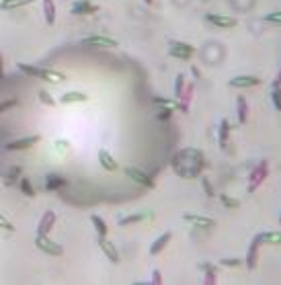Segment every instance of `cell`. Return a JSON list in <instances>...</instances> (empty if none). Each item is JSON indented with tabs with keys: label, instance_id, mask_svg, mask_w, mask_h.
I'll return each instance as SVG.
<instances>
[{
	"label": "cell",
	"instance_id": "6da1fadb",
	"mask_svg": "<svg viewBox=\"0 0 281 285\" xmlns=\"http://www.w3.org/2000/svg\"><path fill=\"white\" fill-rule=\"evenodd\" d=\"M206 154L197 148H185L179 150V152L170 160V167H173L175 174L181 178H197L201 174V171L206 169Z\"/></svg>",
	"mask_w": 281,
	"mask_h": 285
},
{
	"label": "cell",
	"instance_id": "7a4b0ae2",
	"mask_svg": "<svg viewBox=\"0 0 281 285\" xmlns=\"http://www.w3.org/2000/svg\"><path fill=\"white\" fill-rule=\"evenodd\" d=\"M267 174H269V162L267 160H261L257 167L251 171V174H248V193H253V191H257L263 183H265V178H267Z\"/></svg>",
	"mask_w": 281,
	"mask_h": 285
},
{
	"label": "cell",
	"instance_id": "3957f363",
	"mask_svg": "<svg viewBox=\"0 0 281 285\" xmlns=\"http://www.w3.org/2000/svg\"><path fill=\"white\" fill-rule=\"evenodd\" d=\"M35 246L45 252V254H52V257H62L64 254V248H62V244L54 242V240L48 236V234H37L35 236Z\"/></svg>",
	"mask_w": 281,
	"mask_h": 285
},
{
	"label": "cell",
	"instance_id": "277c9868",
	"mask_svg": "<svg viewBox=\"0 0 281 285\" xmlns=\"http://www.w3.org/2000/svg\"><path fill=\"white\" fill-rule=\"evenodd\" d=\"M168 54L177 59H191L195 56V48L183 41H168Z\"/></svg>",
	"mask_w": 281,
	"mask_h": 285
},
{
	"label": "cell",
	"instance_id": "5b68a950",
	"mask_svg": "<svg viewBox=\"0 0 281 285\" xmlns=\"http://www.w3.org/2000/svg\"><path fill=\"white\" fill-rule=\"evenodd\" d=\"M123 172H126L134 183L142 185V187H146V189H154V187H156L154 181H152V176L146 174L142 169H138V167H126V169H123Z\"/></svg>",
	"mask_w": 281,
	"mask_h": 285
},
{
	"label": "cell",
	"instance_id": "8992f818",
	"mask_svg": "<svg viewBox=\"0 0 281 285\" xmlns=\"http://www.w3.org/2000/svg\"><path fill=\"white\" fill-rule=\"evenodd\" d=\"M39 136H27V138H19V140H12L4 146V150L8 152H21V150H31L35 144H39Z\"/></svg>",
	"mask_w": 281,
	"mask_h": 285
},
{
	"label": "cell",
	"instance_id": "52a82bcc",
	"mask_svg": "<svg viewBox=\"0 0 281 285\" xmlns=\"http://www.w3.org/2000/svg\"><path fill=\"white\" fill-rule=\"evenodd\" d=\"M82 46H86V48H117V41L109 35H88L82 39Z\"/></svg>",
	"mask_w": 281,
	"mask_h": 285
},
{
	"label": "cell",
	"instance_id": "ba28073f",
	"mask_svg": "<svg viewBox=\"0 0 281 285\" xmlns=\"http://www.w3.org/2000/svg\"><path fill=\"white\" fill-rule=\"evenodd\" d=\"M99 248L103 250V254L111 263H119V252H117V248H115V244L111 242V240H107V236H99Z\"/></svg>",
	"mask_w": 281,
	"mask_h": 285
},
{
	"label": "cell",
	"instance_id": "9c48e42d",
	"mask_svg": "<svg viewBox=\"0 0 281 285\" xmlns=\"http://www.w3.org/2000/svg\"><path fill=\"white\" fill-rule=\"evenodd\" d=\"M54 226H56V212L48 209L37 224V234H50L54 230Z\"/></svg>",
	"mask_w": 281,
	"mask_h": 285
},
{
	"label": "cell",
	"instance_id": "30bf717a",
	"mask_svg": "<svg viewBox=\"0 0 281 285\" xmlns=\"http://www.w3.org/2000/svg\"><path fill=\"white\" fill-rule=\"evenodd\" d=\"M37 78H41V80H45V82H54V84H62L66 80V74L64 72H58V70H54V68H39V76Z\"/></svg>",
	"mask_w": 281,
	"mask_h": 285
},
{
	"label": "cell",
	"instance_id": "8fae6325",
	"mask_svg": "<svg viewBox=\"0 0 281 285\" xmlns=\"http://www.w3.org/2000/svg\"><path fill=\"white\" fill-rule=\"evenodd\" d=\"M97 10H99V6L92 4L90 0H76V2L72 4V8H70L72 14H95Z\"/></svg>",
	"mask_w": 281,
	"mask_h": 285
},
{
	"label": "cell",
	"instance_id": "7c38bea8",
	"mask_svg": "<svg viewBox=\"0 0 281 285\" xmlns=\"http://www.w3.org/2000/svg\"><path fill=\"white\" fill-rule=\"evenodd\" d=\"M211 25L215 27H222V29H230V27H236V19H232V17H226V14H215V12H210L208 17H206Z\"/></svg>",
	"mask_w": 281,
	"mask_h": 285
},
{
	"label": "cell",
	"instance_id": "4fadbf2b",
	"mask_svg": "<svg viewBox=\"0 0 281 285\" xmlns=\"http://www.w3.org/2000/svg\"><path fill=\"white\" fill-rule=\"evenodd\" d=\"M185 222H189L193 224L195 228H213L215 226V222L211 218H206V216H197V214H185L183 216Z\"/></svg>",
	"mask_w": 281,
	"mask_h": 285
},
{
	"label": "cell",
	"instance_id": "5bb4252c",
	"mask_svg": "<svg viewBox=\"0 0 281 285\" xmlns=\"http://www.w3.org/2000/svg\"><path fill=\"white\" fill-rule=\"evenodd\" d=\"M66 185H68V178L66 176L56 174V172L45 174V189H48V191H58V189L66 187Z\"/></svg>",
	"mask_w": 281,
	"mask_h": 285
},
{
	"label": "cell",
	"instance_id": "9a60e30c",
	"mask_svg": "<svg viewBox=\"0 0 281 285\" xmlns=\"http://www.w3.org/2000/svg\"><path fill=\"white\" fill-rule=\"evenodd\" d=\"M193 93H195V86L193 84H187V88H183V93L179 95V111L187 113L191 107V99H193Z\"/></svg>",
	"mask_w": 281,
	"mask_h": 285
},
{
	"label": "cell",
	"instance_id": "2e32d148",
	"mask_svg": "<svg viewBox=\"0 0 281 285\" xmlns=\"http://www.w3.org/2000/svg\"><path fill=\"white\" fill-rule=\"evenodd\" d=\"M170 240H173V232H164L162 236L156 238L154 242H152V246H150V254H152V257H156V254H160V252L168 246Z\"/></svg>",
	"mask_w": 281,
	"mask_h": 285
},
{
	"label": "cell",
	"instance_id": "e0dca14e",
	"mask_svg": "<svg viewBox=\"0 0 281 285\" xmlns=\"http://www.w3.org/2000/svg\"><path fill=\"white\" fill-rule=\"evenodd\" d=\"M259 246H261V240L255 236L251 246H248V252H246V267L248 269H255L259 263Z\"/></svg>",
	"mask_w": 281,
	"mask_h": 285
},
{
	"label": "cell",
	"instance_id": "ac0fdd59",
	"mask_svg": "<svg viewBox=\"0 0 281 285\" xmlns=\"http://www.w3.org/2000/svg\"><path fill=\"white\" fill-rule=\"evenodd\" d=\"M21 176H23V167H19V164H12V167H8L6 171H2L4 185H8V187L17 183Z\"/></svg>",
	"mask_w": 281,
	"mask_h": 285
},
{
	"label": "cell",
	"instance_id": "d6986e66",
	"mask_svg": "<svg viewBox=\"0 0 281 285\" xmlns=\"http://www.w3.org/2000/svg\"><path fill=\"white\" fill-rule=\"evenodd\" d=\"M257 84H261V78H257V76H234L232 80H230V86H234V88H248V86H257Z\"/></svg>",
	"mask_w": 281,
	"mask_h": 285
},
{
	"label": "cell",
	"instance_id": "ffe728a7",
	"mask_svg": "<svg viewBox=\"0 0 281 285\" xmlns=\"http://www.w3.org/2000/svg\"><path fill=\"white\" fill-rule=\"evenodd\" d=\"M99 162H101V167L105 169V171H109V172H113V171H117L119 169V164H117V160L107 152V150H99Z\"/></svg>",
	"mask_w": 281,
	"mask_h": 285
},
{
	"label": "cell",
	"instance_id": "44dd1931",
	"mask_svg": "<svg viewBox=\"0 0 281 285\" xmlns=\"http://www.w3.org/2000/svg\"><path fill=\"white\" fill-rule=\"evenodd\" d=\"M41 2H43V17H45V23L54 25V23H56V17H58L56 2H54V0H41Z\"/></svg>",
	"mask_w": 281,
	"mask_h": 285
},
{
	"label": "cell",
	"instance_id": "7402d4cb",
	"mask_svg": "<svg viewBox=\"0 0 281 285\" xmlns=\"http://www.w3.org/2000/svg\"><path fill=\"white\" fill-rule=\"evenodd\" d=\"M228 138H230V123H228V119H222L220 129H217V144H220L222 150L228 148Z\"/></svg>",
	"mask_w": 281,
	"mask_h": 285
},
{
	"label": "cell",
	"instance_id": "603a6c76",
	"mask_svg": "<svg viewBox=\"0 0 281 285\" xmlns=\"http://www.w3.org/2000/svg\"><path fill=\"white\" fill-rule=\"evenodd\" d=\"M88 97L84 93H78V91H72V93H66L64 97H62L60 103H64V105H74V103H86Z\"/></svg>",
	"mask_w": 281,
	"mask_h": 285
},
{
	"label": "cell",
	"instance_id": "cb8c5ba5",
	"mask_svg": "<svg viewBox=\"0 0 281 285\" xmlns=\"http://www.w3.org/2000/svg\"><path fill=\"white\" fill-rule=\"evenodd\" d=\"M31 2H35V0H2V2H0V8L2 10H14V8L29 6Z\"/></svg>",
	"mask_w": 281,
	"mask_h": 285
},
{
	"label": "cell",
	"instance_id": "d4e9b609",
	"mask_svg": "<svg viewBox=\"0 0 281 285\" xmlns=\"http://www.w3.org/2000/svg\"><path fill=\"white\" fill-rule=\"evenodd\" d=\"M257 238L261 240V244L263 242H267V244H281V232H261V234H257Z\"/></svg>",
	"mask_w": 281,
	"mask_h": 285
},
{
	"label": "cell",
	"instance_id": "484cf974",
	"mask_svg": "<svg viewBox=\"0 0 281 285\" xmlns=\"http://www.w3.org/2000/svg\"><path fill=\"white\" fill-rule=\"evenodd\" d=\"M90 224H92V228H95V232L99 236H107L109 234V226H107V222L101 220L99 216H90Z\"/></svg>",
	"mask_w": 281,
	"mask_h": 285
},
{
	"label": "cell",
	"instance_id": "4316f807",
	"mask_svg": "<svg viewBox=\"0 0 281 285\" xmlns=\"http://www.w3.org/2000/svg\"><path fill=\"white\" fill-rule=\"evenodd\" d=\"M236 111H238V123H246V117H248V105L244 97L236 99Z\"/></svg>",
	"mask_w": 281,
	"mask_h": 285
},
{
	"label": "cell",
	"instance_id": "83f0119b",
	"mask_svg": "<svg viewBox=\"0 0 281 285\" xmlns=\"http://www.w3.org/2000/svg\"><path fill=\"white\" fill-rule=\"evenodd\" d=\"M152 214H130L126 218H121L119 220V226H130V224H138V222H144L148 220Z\"/></svg>",
	"mask_w": 281,
	"mask_h": 285
},
{
	"label": "cell",
	"instance_id": "f1b7e54d",
	"mask_svg": "<svg viewBox=\"0 0 281 285\" xmlns=\"http://www.w3.org/2000/svg\"><path fill=\"white\" fill-rule=\"evenodd\" d=\"M17 183H19V187H21V193H23V195H27V197H35V189H33V183H31L29 178L21 176Z\"/></svg>",
	"mask_w": 281,
	"mask_h": 285
},
{
	"label": "cell",
	"instance_id": "f546056e",
	"mask_svg": "<svg viewBox=\"0 0 281 285\" xmlns=\"http://www.w3.org/2000/svg\"><path fill=\"white\" fill-rule=\"evenodd\" d=\"M201 269L206 271V283H208V285H213V283H215V267L210 265V263H204V265H201Z\"/></svg>",
	"mask_w": 281,
	"mask_h": 285
},
{
	"label": "cell",
	"instance_id": "4dcf8cb0",
	"mask_svg": "<svg viewBox=\"0 0 281 285\" xmlns=\"http://www.w3.org/2000/svg\"><path fill=\"white\" fill-rule=\"evenodd\" d=\"M23 74H27V76H39V68H35V66H31V64H23V62H19V66H17Z\"/></svg>",
	"mask_w": 281,
	"mask_h": 285
},
{
	"label": "cell",
	"instance_id": "1f68e13d",
	"mask_svg": "<svg viewBox=\"0 0 281 285\" xmlns=\"http://www.w3.org/2000/svg\"><path fill=\"white\" fill-rule=\"evenodd\" d=\"M39 101L45 105V107H56V105H58V101H54V97L48 93V91H39Z\"/></svg>",
	"mask_w": 281,
	"mask_h": 285
},
{
	"label": "cell",
	"instance_id": "d6a6232c",
	"mask_svg": "<svg viewBox=\"0 0 281 285\" xmlns=\"http://www.w3.org/2000/svg\"><path fill=\"white\" fill-rule=\"evenodd\" d=\"M271 101L275 105V109L281 111V86H273V91H271Z\"/></svg>",
	"mask_w": 281,
	"mask_h": 285
},
{
	"label": "cell",
	"instance_id": "836d02e7",
	"mask_svg": "<svg viewBox=\"0 0 281 285\" xmlns=\"http://www.w3.org/2000/svg\"><path fill=\"white\" fill-rule=\"evenodd\" d=\"M265 23H271V25H281V10L277 12H269V14H265Z\"/></svg>",
	"mask_w": 281,
	"mask_h": 285
},
{
	"label": "cell",
	"instance_id": "e575fe53",
	"mask_svg": "<svg viewBox=\"0 0 281 285\" xmlns=\"http://www.w3.org/2000/svg\"><path fill=\"white\" fill-rule=\"evenodd\" d=\"M183 88H185V76H183V74H177V78H175V97L177 99L183 93Z\"/></svg>",
	"mask_w": 281,
	"mask_h": 285
},
{
	"label": "cell",
	"instance_id": "d590c367",
	"mask_svg": "<svg viewBox=\"0 0 281 285\" xmlns=\"http://www.w3.org/2000/svg\"><path fill=\"white\" fill-rule=\"evenodd\" d=\"M12 107H17V99H6V101H2V103H0V115L6 113V111L12 109Z\"/></svg>",
	"mask_w": 281,
	"mask_h": 285
},
{
	"label": "cell",
	"instance_id": "8d00e7d4",
	"mask_svg": "<svg viewBox=\"0 0 281 285\" xmlns=\"http://www.w3.org/2000/svg\"><path fill=\"white\" fill-rule=\"evenodd\" d=\"M0 230H6V232H14V226H12V222L0 214Z\"/></svg>",
	"mask_w": 281,
	"mask_h": 285
},
{
	"label": "cell",
	"instance_id": "74e56055",
	"mask_svg": "<svg viewBox=\"0 0 281 285\" xmlns=\"http://www.w3.org/2000/svg\"><path fill=\"white\" fill-rule=\"evenodd\" d=\"M201 187H204V191H206L208 197H215V193H213V189H211V183H210V178H208V176L201 178Z\"/></svg>",
	"mask_w": 281,
	"mask_h": 285
},
{
	"label": "cell",
	"instance_id": "f35d334b",
	"mask_svg": "<svg viewBox=\"0 0 281 285\" xmlns=\"http://www.w3.org/2000/svg\"><path fill=\"white\" fill-rule=\"evenodd\" d=\"M220 201H222L226 207H238V205H240L238 199H232V197H228V195H220Z\"/></svg>",
	"mask_w": 281,
	"mask_h": 285
},
{
	"label": "cell",
	"instance_id": "ab89813d",
	"mask_svg": "<svg viewBox=\"0 0 281 285\" xmlns=\"http://www.w3.org/2000/svg\"><path fill=\"white\" fill-rule=\"evenodd\" d=\"M170 117H173V109H168V107H164V109L158 113V119H160V121H166V119H170Z\"/></svg>",
	"mask_w": 281,
	"mask_h": 285
},
{
	"label": "cell",
	"instance_id": "60d3db41",
	"mask_svg": "<svg viewBox=\"0 0 281 285\" xmlns=\"http://www.w3.org/2000/svg\"><path fill=\"white\" fill-rule=\"evenodd\" d=\"M222 265H226V267H238V265H242V261L240 259H222Z\"/></svg>",
	"mask_w": 281,
	"mask_h": 285
},
{
	"label": "cell",
	"instance_id": "b9f144b4",
	"mask_svg": "<svg viewBox=\"0 0 281 285\" xmlns=\"http://www.w3.org/2000/svg\"><path fill=\"white\" fill-rule=\"evenodd\" d=\"M152 283H154V285H160V283H162V275H160V271H154V273H152Z\"/></svg>",
	"mask_w": 281,
	"mask_h": 285
},
{
	"label": "cell",
	"instance_id": "7bdbcfd3",
	"mask_svg": "<svg viewBox=\"0 0 281 285\" xmlns=\"http://www.w3.org/2000/svg\"><path fill=\"white\" fill-rule=\"evenodd\" d=\"M0 78H4V59H2V54H0Z\"/></svg>",
	"mask_w": 281,
	"mask_h": 285
},
{
	"label": "cell",
	"instance_id": "ee69618b",
	"mask_svg": "<svg viewBox=\"0 0 281 285\" xmlns=\"http://www.w3.org/2000/svg\"><path fill=\"white\" fill-rule=\"evenodd\" d=\"M273 86H281V70H279V74H277V78L273 80Z\"/></svg>",
	"mask_w": 281,
	"mask_h": 285
},
{
	"label": "cell",
	"instance_id": "f6af8a7d",
	"mask_svg": "<svg viewBox=\"0 0 281 285\" xmlns=\"http://www.w3.org/2000/svg\"><path fill=\"white\" fill-rule=\"evenodd\" d=\"M144 2H146V4H152V2H154V0H144Z\"/></svg>",
	"mask_w": 281,
	"mask_h": 285
},
{
	"label": "cell",
	"instance_id": "bcb514c9",
	"mask_svg": "<svg viewBox=\"0 0 281 285\" xmlns=\"http://www.w3.org/2000/svg\"><path fill=\"white\" fill-rule=\"evenodd\" d=\"M279 224H281V214H279Z\"/></svg>",
	"mask_w": 281,
	"mask_h": 285
}]
</instances>
